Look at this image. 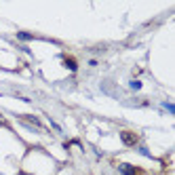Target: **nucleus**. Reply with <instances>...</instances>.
<instances>
[{
  "mask_svg": "<svg viewBox=\"0 0 175 175\" xmlns=\"http://www.w3.org/2000/svg\"><path fill=\"white\" fill-rule=\"evenodd\" d=\"M120 139H122V143L129 146V148H133V146L139 143V135H137L135 131H120Z\"/></svg>",
  "mask_w": 175,
  "mask_h": 175,
  "instance_id": "f257e3e1",
  "label": "nucleus"
},
{
  "mask_svg": "<svg viewBox=\"0 0 175 175\" xmlns=\"http://www.w3.org/2000/svg\"><path fill=\"white\" fill-rule=\"evenodd\" d=\"M118 171H120L122 175H146V171H143L141 167H135V165H127V162L118 165Z\"/></svg>",
  "mask_w": 175,
  "mask_h": 175,
  "instance_id": "f03ea898",
  "label": "nucleus"
},
{
  "mask_svg": "<svg viewBox=\"0 0 175 175\" xmlns=\"http://www.w3.org/2000/svg\"><path fill=\"white\" fill-rule=\"evenodd\" d=\"M63 65H65L70 72H76L78 70V61L74 57H70V55H63Z\"/></svg>",
  "mask_w": 175,
  "mask_h": 175,
  "instance_id": "7ed1b4c3",
  "label": "nucleus"
},
{
  "mask_svg": "<svg viewBox=\"0 0 175 175\" xmlns=\"http://www.w3.org/2000/svg\"><path fill=\"white\" fill-rule=\"evenodd\" d=\"M23 122H32V125H36V127H40V120L36 116H19Z\"/></svg>",
  "mask_w": 175,
  "mask_h": 175,
  "instance_id": "20e7f679",
  "label": "nucleus"
},
{
  "mask_svg": "<svg viewBox=\"0 0 175 175\" xmlns=\"http://www.w3.org/2000/svg\"><path fill=\"white\" fill-rule=\"evenodd\" d=\"M17 38L19 40H34V36L30 32H17Z\"/></svg>",
  "mask_w": 175,
  "mask_h": 175,
  "instance_id": "39448f33",
  "label": "nucleus"
},
{
  "mask_svg": "<svg viewBox=\"0 0 175 175\" xmlns=\"http://www.w3.org/2000/svg\"><path fill=\"white\" fill-rule=\"evenodd\" d=\"M131 89H133V91H139V89H141V82H139V80H131Z\"/></svg>",
  "mask_w": 175,
  "mask_h": 175,
  "instance_id": "423d86ee",
  "label": "nucleus"
},
{
  "mask_svg": "<svg viewBox=\"0 0 175 175\" xmlns=\"http://www.w3.org/2000/svg\"><path fill=\"white\" fill-rule=\"evenodd\" d=\"M162 106H165V108H167V110H169L171 114H175V106H173V103H169V101H165Z\"/></svg>",
  "mask_w": 175,
  "mask_h": 175,
  "instance_id": "0eeeda50",
  "label": "nucleus"
},
{
  "mask_svg": "<svg viewBox=\"0 0 175 175\" xmlns=\"http://www.w3.org/2000/svg\"><path fill=\"white\" fill-rule=\"evenodd\" d=\"M139 152H141L143 156H148V158H152V156H150V152H148V148H139Z\"/></svg>",
  "mask_w": 175,
  "mask_h": 175,
  "instance_id": "6e6552de",
  "label": "nucleus"
},
{
  "mask_svg": "<svg viewBox=\"0 0 175 175\" xmlns=\"http://www.w3.org/2000/svg\"><path fill=\"white\" fill-rule=\"evenodd\" d=\"M19 175H30V173H23V171H19Z\"/></svg>",
  "mask_w": 175,
  "mask_h": 175,
  "instance_id": "1a4fd4ad",
  "label": "nucleus"
}]
</instances>
